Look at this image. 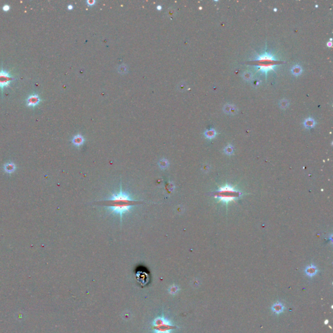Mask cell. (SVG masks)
Wrapping results in <instances>:
<instances>
[{
  "label": "cell",
  "instance_id": "1",
  "mask_svg": "<svg viewBox=\"0 0 333 333\" xmlns=\"http://www.w3.org/2000/svg\"><path fill=\"white\" fill-rule=\"evenodd\" d=\"M102 202L104 203V206L107 207L111 214L119 215L121 221L124 214L130 211L134 206L145 203L144 201L131 198L128 193L123 191L121 185L119 193H111L109 199L102 200Z\"/></svg>",
  "mask_w": 333,
  "mask_h": 333
},
{
  "label": "cell",
  "instance_id": "2",
  "mask_svg": "<svg viewBox=\"0 0 333 333\" xmlns=\"http://www.w3.org/2000/svg\"><path fill=\"white\" fill-rule=\"evenodd\" d=\"M153 325L156 333H170L174 327L170 321L163 317L156 318Z\"/></svg>",
  "mask_w": 333,
  "mask_h": 333
},
{
  "label": "cell",
  "instance_id": "3",
  "mask_svg": "<svg viewBox=\"0 0 333 333\" xmlns=\"http://www.w3.org/2000/svg\"><path fill=\"white\" fill-rule=\"evenodd\" d=\"M240 195V192L236 191L229 185H226L219 190L217 195L215 197H219L222 201L229 202L237 198Z\"/></svg>",
  "mask_w": 333,
  "mask_h": 333
},
{
  "label": "cell",
  "instance_id": "4",
  "mask_svg": "<svg viewBox=\"0 0 333 333\" xmlns=\"http://www.w3.org/2000/svg\"><path fill=\"white\" fill-rule=\"evenodd\" d=\"M253 63H282V62L278 60L275 57L268 52H265L263 54L258 56L255 59L251 61Z\"/></svg>",
  "mask_w": 333,
  "mask_h": 333
},
{
  "label": "cell",
  "instance_id": "5",
  "mask_svg": "<svg viewBox=\"0 0 333 333\" xmlns=\"http://www.w3.org/2000/svg\"><path fill=\"white\" fill-rule=\"evenodd\" d=\"M14 79V77L9 72L1 70L0 71V89L3 91L4 88L9 86Z\"/></svg>",
  "mask_w": 333,
  "mask_h": 333
},
{
  "label": "cell",
  "instance_id": "6",
  "mask_svg": "<svg viewBox=\"0 0 333 333\" xmlns=\"http://www.w3.org/2000/svg\"><path fill=\"white\" fill-rule=\"evenodd\" d=\"M255 67H257L258 71H261L263 73H264L266 76L267 77V74L269 70H273L275 72L274 67L280 63H253Z\"/></svg>",
  "mask_w": 333,
  "mask_h": 333
},
{
  "label": "cell",
  "instance_id": "7",
  "mask_svg": "<svg viewBox=\"0 0 333 333\" xmlns=\"http://www.w3.org/2000/svg\"><path fill=\"white\" fill-rule=\"evenodd\" d=\"M41 102V98L38 94H33L29 96L26 100V104L29 107H35Z\"/></svg>",
  "mask_w": 333,
  "mask_h": 333
},
{
  "label": "cell",
  "instance_id": "8",
  "mask_svg": "<svg viewBox=\"0 0 333 333\" xmlns=\"http://www.w3.org/2000/svg\"><path fill=\"white\" fill-rule=\"evenodd\" d=\"M223 111H224L226 114L235 115L238 113V108H237L234 104H226L224 106H223Z\"/></svg>",
  "mask_w": 333,
  "mask_h": 333
},
{
  "label": "cell",
  "instance_id": "9",
  "mask_svg": "<svg viewBox=\"0 0 333 333\" xmlns=\"http://www.w3.org/2000/svg\"><path fill=\"white\" fill-rule=\"evenodd\" d=\"M72 142L73 145L77 146V147H80L85 142V138H84L82 134L78 133L73 137V138L72 139Z\"/></svg>",
  "mask_w": 333,
  "mask_h": 333
},
{
  "label": "cell",
  "instance_id": "10",
  "mask_svg": "<svg viewBox=\"0 0 333 333\" xmlns=\"http://www.w3.org/2000/svg\"><path fill=\"white\" fill-rule=\"evenodd\" d=\"M271 310L275 314H280L281 313H283L284 311L285 306L282 303L277 301L274 303V304L272 305Z\"/></svg>",
  "mask_w": 333,
  "mask_h": 333
},
{
  "label": "cell",
  "instance_id": "11",
  "mask_svg": "<svg viewBox=\"0 0 333 333\" xmlns=\"http://www.w3.org/2000/svg\"><path fill=\"white\" fill-rule=\"evenodd\" d=\"M305 272L306 275L312 277L316 275L318 272V269L316 266L312 264L308 267H306L305 270Z\"/></svg>",
  "mask_w": 333,
  "mask_h": 333
},
{
  "label": "cell",
  "instance_id": "12",
  "mask_svg": "<svg viewBox=\"0 0 333 333\" xmlns=\"http://www.w3.org/2000/svg\"><path fill=\"white\" fill-rule=\"evenodd\" d=\"M16 165L13 162L7 163L4 165V171L6 173L12 174L16 171Z\"/></svg>",
  "mask_w": 333,
  "mask_h": 333
},
{
  "label": "cell",
  "instance_id": "13",
  "mask_svg": "<svg viewBox=\"0 0 333 333\" xmlns=\"http://www.w3.org/2000/svg\"><path fill=\"white\" fill-rule=\"evenodd\" d=\"M316 121L312 117H309V118L306 119L303 122V125L306 128V129H311L316 126Z\"/></svg>",
  "mask_w": 333,
  "mask_h": 333
},
{
  "label": "cell",
  "instance_id": "14",
  "mask_svg": "<svg viewBox=\"0 0 333 333\" xmlns=\"http://www.w3.org/2000/svg\"><path fill=\"white\" fill-rule=\"evenodd\" d=\"M291 72L295 76H299L302 74L303 68L299 65H295L294 67H292L291 69Z\"/></svg>",
  "mask_w": 333,
  "mask_h": 333
},
{
  "label": "cell",
  "instance_id": "15",
  "mask_svg": "<svg viewBox=\"0 0 333 333\" xmlns=\"http://www.w3.org/2000/svg\"><path fill=\"white\" fill-rule=\"evenodd\" d=\"M204 136L208 139H212L215 137L217 135V132L214 129H210V130H206L204 133Z\"/></svg>",
  "mask_w": 333,
  "mask_h": 333
},
{
  "label": "cell",
  "instance_id": "16",
  "mask_svg": "<svg viewBox=\"0 0 333 333\" xmlns=\"http://www.w3.org/2000/svg\"><path fill=\"white\" fill-rule=\"evenodd\" d=\"M242 78L245 81H251L253 78V74L250 71H245L242 74Z\"/></svg>",
  "mask_w": 333,
  "mask_h": 333
},
{
  "label": "cell",
  "instance_id": "17",
  "mask_svg": "<svg viewBox=\"0 0 333 333\" xmlns=\"http://www.w3.org/2000/svg\"><path fill=\"white\" fill-rule=\"evenodd\" d=\"M279 107L280 108H281L282 109H286V108H288V107L290 105V102L287 100V99H282L280 102H279Z\"/></svg>",
  "mask_w": 333,
  "mask_h": 333
},
{
  "label": "cell",
  "instance_id": "18",
  "mask_svg": "<svg viewBox=\"0 0 333 333\" xmlns=\"http://www.w3.org/2000/svg\"><path fill=\"white\" fill-rule=\"evenodd\" d=\"M225 152L228 155H231L234 152V147L231 145H228L224 149Z\"/></svg>",
  "mask_w": 333,
  "mask_h": 333
},
{
  "label": "cell",
  "instance_id": "19",
  "mask_svg": "<svg viewBox=\"0 0 333 333\" xmlns=\"http://www.w3.org/2000/svg\"><path fill=\"white\" fill-rule=\"evenodd\" d=\"M127 70H128V67L125 64H122L121 65H120L118 68V71L120 73V74H125V73L127 72Z\"/></svg>",
  "mask_w": 333,
  "mask_h": 333
},
{
  "label": "cell",
  "instance_id": "20",
  "mask_svg": "<svg viewBox=\"0 0 333 333\" xmlns=\"http://www.w3.org/2000/svg\"><path fill=\"white\" fill-rule=\"evenodd\" d=\"M87 3L89 5L91 6V5H93L94 4H95V3H96V1L95 0H87L86 1Z\"/></svg>",
  "mask_w": 333,
  "mask_h": 333
},
{
  "label": "cell",
  "instance_id": "21",
  "mask_svg": "<svg viewBox=\"0 0 333 333\" xmlns=\"http://www.w3.org/2000/svg\"><path fill=\"white\" fill-rule=\"evenodd\" d=\"M9 9H10V7H9V5H5L3 7V10H4L5 12L9 11Z\"/></svg>",
  "mask_w": 333,
  "mask_h": 333
},
{
  "label": "cell",
  "instance_id": "22",
  "mask_svg": "<svg viewBox=\"0 0 333 333\" xmlns=\"http://www.w3.org/2000/svg\"><path fill=\"white\" fill-rule=\"evenodd\" d=\"M68 9L69 10H72L73 9V6L72 5H68Z\"/></svg>",
  "mask_w": 333,
  "mask_h": 333
},
{
  "label": "cell",
  "instance_id": "23",
  "mask_svg": "<svg viewBox=\"0 0 333 333\" xmlns=\"http://www.w3.org/2000/svg\"><path fill=\"white\" fill-rule=\"evenodd\" d=\"M157 9H158V10H160L161 9H162V5H158V6H157Z\"/></svg>",
  "mask_w": 333,
  "mask_h": 333
},
{
  "label": "cell",
  "instance_id": "24",
  "mask_svg": "<svg viewBox=\"0 0 333 333\" xmlns=\"http://www.w3.org/2000/svg\"><path fill=\"white\" fill-rule=\"evenodd\" d=\"M327 46L328 47H331L332 46V42H328L327 43Z\"/></svg>",
  "mask_w": 333,
  "mask_h": 333
},
{
  "label": "cell",
  "instance_id": "25",
  "mask_svg": "<svg viewBox=\"0 0 333 333\" xmlns=\"http://www.w3.org/2000/svg\"><path fill=\"white\" fill-rule=\"evenodd\" d=\"M328 323H329V320H326V321H325V325H327Z\"/></svg>",
  "mask_w": 333,
  "mask_h": 333
}]
</instances>
